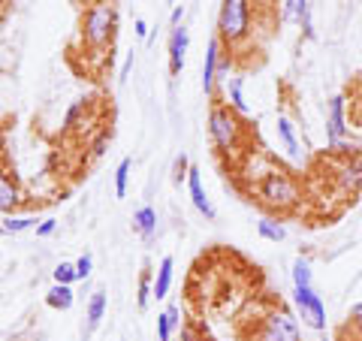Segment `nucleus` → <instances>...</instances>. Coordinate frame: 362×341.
Wrapping results in <instances>:
<instances>
[{"label": "nucleus", "instance_id": "f257e3e1", "mask_svg": "<svg viewBox=\"0 0 362 341\" xmlns=\"http://www.w3.org/2000/svg\"><path fill=\"white\" fill-rule=\"evenodd\" d=\"M242 173L251 178V197H257V202H263L272 212H293L302 202V187L299 181L290 175V169L272 163L269 157H259V166H245Z\"/></svg>", "mask_w": 362, "mask_h": 341}, {"label": "nucleus", "instance_id": "f03ea898", "mask_svg": "<svg viewBox=\"0 0 362 341\" xmlns=\"http://www.w3.org/2000/svg\"><path fill=\"white\" fill-rule=\"evenodd\" d=\"M209 139L214 145V151H221V154H242L245 151V139H247L245 121L239 112H233L221 97H214L211 109H209Z\"/></svg>", "mask_w": 362, "mask_h": 341}, {"label": "nucleus", "instance_id": "7ed1b4c3", "mask_svg": "<svg viewBox=\"0 0 362 341\" xmlns=\"http://www.w3.org/2000/svg\"><path fill=\"white\" fill-rule=\"evenodd\" d=\"M118 30V6L112 0H94L82 13V42L90 52H106Z\"/></svg>", "mask_w": 362, "mask_h": 341}, {"label": "nucleus", "instance_id": "20e7f679", "mask_svg": "<svg viewBox=\"0 0 362 341\" xmlns=\"http://www.w3.org/2000/svg\"><path fill=\"white\" fill-rule=\"evenodd\" d=\"M254 30V4L251 0H221L218 9V40L223 49L242 45Z\"/></svg>", "mask_w": 362, "mask_h": 341}, {"label": "nucleus", "instance_id": "39448f33", "mask_svg": "<svg viewBox=\"0 0 362 341\" xmlns=\"http://www.w3.org/2000/svg\"><path fill=\"white\" fill-rule=\"evenodd\" d=\"M247 341H302V335H299V320L293 317V311L275 305V308H269V311L257 320L254 333L247 335Z\"/></svg>", "mask_w": 362, "mask_h": 341}, {"label": "nucleus", "instance_id": "423d86ee", "mask_svg": "<svg viewBox=\"0 0 362 341\" xmlns=\"http://www.w3.org/2000/svg\"><path fill=\"white\" fill-rule=\"evenodd\" d=\"M293 302H296L302 323H308L311 329H326V305L314 287H293Z\"/></svg>", "mask_w": 362, "mask_h": 341}, {"label": "nucleus", "instance_id": "0eeeda50", "mask_svg": "<svg viewBox=\"0 0 362 341\" xmlns=\"http://www.w3.org/2000/svg\"><path fill=\"white\" fill-rule=\"evenodd\" d=\"M326 139L332 151H341V142L347 139V103L341 94H335L326 106Z\"/></svg>", "mask_w": 362, "mask_h": 341}, {"label": "nucleus", "instance_id": "6e6552de", "mask_svg": "<svg viewBox=\"0 0 362 341\" xmlns=\"http://www.w3.org/2000/svg\"><path fill=\"white\" fill-rule=\"evenodd\" d=\"M221 52H223V42L218 37L209 40V49H206V64H202V91L214 100L218 97V64H221Z\"/></svg>", "mask_w": 362, "mask_h": 341}, {"label": "nucleus", "instance_id": "1a4fd4ad", "mask_svg": "<svg viewBox=\"0 0 362 341\" xmlns=\"http://www.w3.org/2000/svg\"><path fill=\"white\" fill-rule=\"evenodd\" d=\"M187 45H190V33L185 25L173 28V33H169V73L178 76L181 70H185V58H187Z\"/></svg>", "mask_w": 362, "mask_h": 341}, {"label": "nucleus", "instance_id": "9d476101", "mask_svg": "<svg viewBox=\"0 0 362 341\" xmlns=\"http://www.w3.org/2000/svg\"><path fill=\"white\" fill-rule=\"evenodd\" d=\"M187 190H190V202H194V209L202 214V218H206V221L218 218V212H214L211 200L206 197V187H202V178H199V169L197 166H190V173H187Z\"/></svg>", "mask_w": 362, "mask_h": 341}, {"label": "nucleus", "instance_id": "9b49d317", "mask_svg": "<svg viewBox=\"0 0 362 341\" xmlns=\"http://www.w3.org/2000/svg\"><path fill=\"white\" fill-rule=\"evenodd\" d=\"M338 185H341V190L350 193V197L359 193V187H362V157L359 154H350L344 166L338 169Z\"/></svg>", "mask_w": 362, "mask_h": 341}, {"label": "nucleus", "instance_id": "f8f14e48", "mask_svg": "<svg viewBox=\"0 0 362 341\" xmlns=\"http://www.w3.org/2000/svg\"><path fill=\"white\" fill-rule=\"evenodd\" d=\"M223 103L233 112H239L242 118L251 112V106H247V100H245V79L242 76H233L223 82Z\"/></svg>", "mask_w": 362, "mask_h": 341}, {"label": "nucleus", "instance_id": "ddd939ff", "mask_svg": "<svg viewBox=\"0 0 362 341\" xmlns=\"http://www.w3.org/2000/svg\"><path fill=\"white\" fill-rule=\"evenodd\" d=\"M21 206V190H18V181L0 169V214H13Z\"/></svg>", "mask_w": 362, "mask_h": 341}, {"label": "nucleus", "instance_id": "4468645a", "mask_svg": "<svg viewBox=\"0 0 362 341\" xmlns=\"http://www.w3.org/2000/svg\"><path fill=\"white\" fill-rule=\"evenodd\" d=\"M106 305H109V299H106V293H103V290H97L94 296L88 299V308H85V317H88L85 335H90L100 323H103V317H106Z\"/></svg>", "mask_w": 362, "mask_h": 341}, {"label": "nucleus", "instance_id": "2eb2a0df", "mask_svg": "<svg viewBox=\"0 0 362 341\" xmlns=\"http://www.w3.org/2000/svg\"><path fill=\"white\" fill-rule=\"evenodd\" d=\"M133 230L139 233L145 242H151L154 233H157V212L151 206H142L133 212Z\"/></svg>", "mask_w": 362, "mask_h": 341}, {"label": "nucleus", "instance_id": "dca6fc26", "mask_svg": "<svg viewBox=\"0 0 362 341\" xmlns=\"http://www.w3.org/2000/svg\"><path fill=\"white\" fill-rule=\"evenodd\" d=\"M175 329H181L178 305H169L166 311H160V314H157V341H173Z\"/></svg>", "mask_w": 362, "mask_h": 341}, {"label": "nucleus", "instance_id": "f3484780", "mask_svg": "<svg viewBox=\"0 0 362 341\" xmlns=\"http://www.w3.org/2000/svg\"><path fill=\"white\" fill-rule=\"evenodd\" d=\"M173 269H175V260L163 257L160 266H157V275H154V299L169 296V287H173Z\"/></svg>", "mask_w": 362, "mask_h": 341}, {"label": "nucleus", "instance_id": "a211bd4d", "mask_svg": "<svg viewBox=\"0 0 362 341\" xmlns=\"http://www.w3.org/2000/svg\"><path fill=\"white\" fill-rule=\"evenodd\" d=\"M73 287H66V284H54V287L45 293V305L54 311H70L73 308Z\"/></svg>", "mask_w": 362, "mask_h": 341}, {"label": "nucleus", "instance_id": "6ab92c4d", "mask_svg": "<svg viewBox=\"0 0 362 341\" xmlns=\"http://www.w3.org/2000/svg\"><path fill=\"white\" fill-rule=\"evenodd\" d=\"M257 233H259V238L278 245V242H284V238H287V226L281 224L278 218H269V214H266V218L257 221Z\"/></svg>", "mask_w": 362, "mask_h": 341}, {"label": "nucleus", "instance_id": "aec40b11", "mask_svg": "<svg viewBox=\"0 0 362 341\" xmlns=\"http://www.w3.org/2000/svg\"><path fill=\"white\" fill-rule=\"evenodd\" d=\"M278 139L284 142V149L290 157H299V139H296V130H293V121L281 115L278 118Z\"/></svg>", "mask_w": 362, "mask_h": 341}, {"label": "nucleus", "instance_id": "412c9836", "mask_svg": "<svg viewBox=\"0 0 362 341\" xmlns=\"http://www.w3.org/2000/svg\"><path fill=\"white\" fill-rule=\"evenodd\" d=\"M290 278H293V287H311V278H314L311 260L296 257V263H293V269H290Z\"/></svg>", "mask_w": 362, "mask_h": 341}, {"label": "nucleus", "instance_id": "4be33fe9", "mask_svg": "<svg viewBox=\"0 0 362 341\" xmlns=\"http://www.w3.org/2000/svg\"><path fill=\"white\" fill-rule=\"evenodd\" d=\"M308 0H284V13H281V21L284 25H299V18L308 13Z\"/></svg>", "mask_w": 362, "mask_h": 341}, {"label": "nucleus", "instance_id": "5701e85b", "mask_svg": "<svg viewBox=\"0 0 362 341\" xmlns=\"http://www.w3.org/2000/svg\"><path fill=\"white\" fill-rule=\"evenodd\" d=\"M130 169H133V161H130V157H124V161L118 163V169H115V197H118V200H124V197H127Z\"/></svg>", "mask_w": 362, "mask_h": 341}, {"label": "nucleus", "instance_id": "b1692460", "mask_svg": "<svg viewBox=\"0 0 362 341\" xmlns=\"http://www.w3.org/2000/svg\"><path fill=\"white\" fill-rule=\"evenodd\" d=\"M30 226H37V221L33 218H28V214H21V218H9L0 224V233H9V236H16V233H25V230H30Z\"/></svg>", "mask_w": 362, "mask_h": 341}, {"label": "nucleus", "instance_id": "393cba45", "mask_svg": "<svg viewBox=\"0 0 362 341\" xmlns=\"http://www.w3.org/2000/svg\"><path fill=\"white\" fill-rule=\"evenodd\" d=\"M154 296V281L148 275V269L139 275V290H136V302H139V308H148V302Z\"/></svg>", "mask_w": 362, "mask_h": 341}, {"label": "nucleus", "instance_id": "a878e982", "mask_svg": "<svg viewBox=\"0 0 362 341\" xmlns=\"http://www.w3.org/2000/svg\"><path fill=\"white\" fill-rule=\"evenodd\" d=\"M85 109H88V100H76V103L66 109V118H64V130H66V133L78 127V121H82V115H85ZM82 124H85V121H82Z\"/></svg>", "mask_w": 362, "mask_h": 341}, {"label": "nucleus", "instance_id": "bb28decb", "mask_svg": "<svg viewBox=\"0 0 362 341\" xmlns=\"http://www.w3.org/2000/svg\"><path fill=\"white\" fill-rule=\"evenodd\" d=\"M52 275H54V284H66V287H73V284L78 281V275H76V263H58Z\"/></svg>", "mask_w": 362, "mask_h": 341}, {"label": "nucleus", "instance_id": "cd10ccee", "mask_svg": "<svg viewBox=\"0 0 362 341\" xmlns=\"http://www.w3.org/2000/svg\"><path fill=\"white\" fill-rule=\"evenodd\" d=\"M90 269H94V257L90 254H82L76 260V275H78V281H88L90 278Z\"/></svg>", "mask_w": 362, "mask_h": 341}, {"label": "nucleus", "instance_id": "c85d7f7f", "mask_svg": "<svg viewBox=\"0 0 362 341\" xmlns=\"http://www.w3.org/2000/svg\"><path fill=\"white\" fill-rule=\"evenodd\" d=\"M178 333H181V338H178V341H209V338L202 335V333H199V329H197L194 323H181V329H178Z\"/></svg>", "mask_w": 362, "mask_h": 341}, {"label": "nucleus", "instance_id": "c756f323", "mask_svg": "<svg viewBox=\"0 0 362 341\" xmlns=\"http://www.w3.org/2000/svg\"><path fill=\"white\" fill-rule=\"evenodd\" d=\"M187 173H190V161H187V157L185 154H181V157H175V185H181V181H187Z\"/></svg>", "mask_w": 362, "mask_h": 341}, {"label": "nucleus", "instance_id": "7c9ffc66", "mask_svg": "<svg viewBox=\"0 0 362 341\" xmlns=\"http://www.w3.org/2000/svg\"><path fill=\"white\" fill-rule=\"evenodd\" d=\"M109 142H112V130H100V133H97V139L90 142V151H94V154H103Z\"/></svg>", "mask_w": 362, "mask_h": 341}, {"label": "nucleus", "instance_id": "2f4dec72", "mask_svg": "<svg viewBox=\"0 0 362 341\" xmlns=\"http://www.w3.org/2000/svg\"><path fill=\"white\" fill-rule=\"evenodd\" d=\"M54 230H58V221H54V218H45L42 224H37V236H40V238H45V236H52Z\"/></svg>", "mask_w": 362, "mask_h": 341}, {"label": "nucleus", "instance_id": "473e14b6", "mask_svg": "<svg viewBox=\"0 0 362 341\" xmlns=\"http://www.w3.org/2000/svg\"><path fill=\"white\" fill-rule=\"evenodd\" d=\"M350 323H354V326H359V329H362V302L350 305Z\"/></svg>", "mask_w": 362, "mask_h": 341}, {"label": "nucleus", "instance_id": "72a5a7b5", "mask_svg": "<svg viewBox=\"0 0 362 341\" xmlns=\"http://www.w3.org/2000/svg\"><path fill=\"white\" fill-rule=\"evenodd\" d=\"M133 30H136V37H139V40H145V37H148V25H145V21H142V18H136V25H133Z\"/></svg>", "mask_w": 362, "mask_h": 341}, {"label": "nucleus", "instance_id": "f704fd0d", "mask_svg": "<svg viewBox=\"0 0 362 341\" xmlns=\"http://www.w3.org/2000/svg\"><path fill=\"white\" fill-rule=\"evenodd\" d=\"M181 18H185V6H173V16H169V21H173V28L181 25Z\"/></svg>", "mask_w": 362, "mask_h": 341}, {"label": "nucleus", "instance_id": "c9c22d12", "mask_svg": "<svg viewBox=\"0 0 362 341\" xmlns=\"http://www.w3.org/2000/svg\"><path fill=\"white\" fill-rule=\"evenodd\" d=\"M166 4H173V0H166Z\"/></svg>", "mask_w": 362, "mask_h": 341}, {"label": "nucleus", "instance_id": "e433bc0d", "mask_svg": "<svg viewBox=\"0 0 362 341\" xmlns=\"http://www.w3.org/2000/svg\"><path fill=\"white\" fill-rule=\"evenodd\" d=\"M0 121H4V115H0Z\"/></svg>", "mask_w": 362, "mask_h": 341}, {"label": "nucleus", "instance_id": "4c0bfd02", "mask_svg": "<svg viewBox=\"0 0 362 341\" xmlns=\"http://www.w3.org/2000/svg\"><path fill=\"white\" fill-rule=\"evenodd\" d=\"M0 257H4V254H0Z\"/></svg>", "mask_w": 362, "mask_h": 341}, {"label": "nucleus", "instance_id": "58836bf2", "mask_svg": "<svg viewBox=\"0 0 362 341\" xmlns=\"http://www.w3.org/2000/svg\"><path fill=\"white\" fill-rule=\"evenodd\" d=\"M0 169H4V166H0Z\"/></svg>", "mask_w": 362, "mask_h": 341}]
</instances>
